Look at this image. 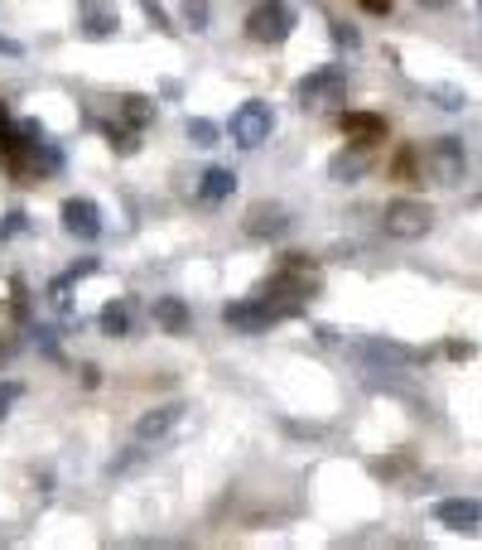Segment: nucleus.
<instances>
[{
  "instance_id": "5701e85b",
  "label": "nucleus",
  "mask_w": 482,
  "mask_h": 550,
  "mask_svg": "<svg viewBox=\"0 0 482 550\" xmlns=\"http://www.w3.org/2000/svg\"><path fill=\"white\" fill-rule=\"evenodd\" d=\"M434 97H439V107L444 111H463V102H468L458 87H434Z\"/></svg>"
},
{
  "instance_id": "393cba45",
  "label": "nucleus",
  "mask_w": 482,
  "mask_h": 550,
  "mask_svg": "<svg viewBox=\"0 0 482 550\" xmlns=\"http://www.w3.org/2000/svg\"><path fill=\"white\" fill-rule=\"evenodd\" d=\"M367 15H391V0H362Z\"/></svg>"
},
{
  "instance_id": "39448f33",
  "label": "nucleus",
  "mask_w": 482,
  "mask_h": 550,
  "mask_svg": "<svg viewBox=\"0 0 482 550\" xmlns=\"http://www.w3.org/2000/svg\"><path fill=\"white\" fill-rule=\"evenodd\" d=\"M270 126H275V116H270L266 102H241L232 111V140L246 145V150H256L261 140H270Z\"/></svg>"
},
{
  "instance_id": "f257e3e1",
  "label": "nucleus",
  "mask_w": 482,
  "mask_h": 550,
  "mask_svg": "<svg viewBox=\"0 0 482 550\" xmlns=\"http://www.w3.org/2000/svg\"><path fill=\"white\" fill-rule=\"evenodd\" d=\"M246 34L256 44H285L295 34V10L285 0H261L251 15H246Z\"/></svg>"
},
{
  "instance_id": "dca6fc26",
  "label": "nucleus",
  "mask_w": 482,
  "mask_h": 550,
  "mask_svg": "<svg viewBox=\"0 0 482 550\" xmlns=\"http://www.w3.org/2000/svg\"><path fill=\"white\" fill-rule=\"evenodd\" d=\"M102 333H107V338H126V333H131V304L111 300L107 309H102Z\"/></svg>"
},
{
  "instance_id": "6e6552de",
  "label": "nucleus",
  "mask_w": 482,
  "mask_h": 550,
  "mask_svg": "<svg viewBox=\"0 0 482 550\" xmlns=\"http://www.w3.org/2000/svg\"><path fill=\"white\" fill-rule=\"evenodd\" d=\"M63 227L82 237V242H92V237H102V213H97V203L92 198H68L63 203Z\"/></svg>"
},
{
  "instance_id": "4be33fe9",
  "label": "nucleus",
  "mask_w": 482,
  "mask_h": 550,
  "mask_svg": "<svg viewBox=\"0 0 482 550\" xmlns=\"http://www.w3.org/2000/svg\"><path fill=\"white\" fill-rule=\"evenodd\" d=\"M20 396H25V386H20V382H0V420L10 415V406H15Z\"/></svg>"
},
{
  "instance_id": "6ab92c4d",
  "label": "nucleus",
  "mask_w": 482,
  "mask_h": 550,
  "mask_svg": "<svg viewBox=\"0 0 482 550\" xmlns=\"http://www.w3.org/2000/svg\"><path fill=\"white\" fill-rule=\"evenodd\" d=\"M121 116H126L131 126H145V121L155 116V107H150L145 97H121Z\"/></svg>"
},
{
  "instance_id": "bb28decb",
  "label": "nucleus",
  "mask_w": 482,
  "mask_h": 550,
  "mask_svg": "<svg viewBox=\"0 0 482 550\" xmlns=\"http://www.w3.org/2000/svg\"><path fill=\"white\" fill-rule=\"evenodd\" d=\"M478 10H482V0H478Z\"/></svg>"
},
{
  "instance_id": "f8f14e48",
  "label": "nucleus",
  "mask_w": 482,
  "mask_h": 550,
  "mask_svg": "<svg viewBox=\"0 0 482 550\" xmlns=\"http://www.w3.org/2000/svg\"><path fill=\"white\" fill-rule=\"evenodd\" d=\"M179 415H184V406H160V411H145L140 420H135V440H164L174 425H179Z\"/></svg>"
},
{
  "instance_id": "4468645a",
  "label": "nucleus",
  "mask_w": 482,
  "mask_h": 550,
  "mask_svg": "<svg viewBox=\"0 0 482 550\" xmlns=\"http://www.w3.org/2000/svg\"><path fill=\"white\" fill-rule=\"evenodd\" d=\"M155 324H160L164 333H184V329H188V304L174 300V295L155 300Z\"/></svg>"
},
{
  "instance_id": "2eb2a0df",
  "label": "nucleus",
  "mask_w": 482,
  "mask_h": 550,
  "mask_svg": "<svg viewBox=\"0 0 482 550\" xmlns=\"http://www.w3.org/2000/svg\"><path fill=\"white\" fill-rule=\"evenodd\" d=\"M391 174H396V184H420L425 179V150H401L391 160Z\"/></svg>"
},
{
  "instance_id": "aec40b11",
  "label": "nucleus",
  "mask_w": 482,
  "mask_h": 550,
  "mask_svg": "<svg viewBox=\"0 0 482 550\" xmlns=\"http://www.w3.org/2000/svg\"><path fill=\"white\" fill-rule=\"evenodd\" d=\"M188 140L208 150V145H217V126H213V121H203V116H198V121H188Z\"/></svg>"
},
{
  "instance_id": "9b49d317",
  "label": "nucleus",
  "mask_w": 482,
  "mask_h": 550,
  "mask_svg": "<svg viewBox=\"0 0 482 550\" xmlns=\"http://www.w3.org/2000/svg\"><path fill=\"white\" fill-rule=\"evenodd\" d=\"M78 25H82V34H87V39H107V34H116V10H111V5H102V0H82Z\"/></svg>"
},
{
  "instance_id": "b1692460",
  "label": "nucleus",
  "mask_w": 482,
  "mask_h": 550,
  "mask_svg": "<svg viewBox=\"0 0 482 550\" xmlns=\"http://www.w3.org/2000/svg\"><path fill=\"white\" fill-rule=\"evenodd\" d=\"M333 39L348 44V49H357V29H348V25H333Z\"/></svg>"
},
{
  "instance_id": "0eeeda50",
  "label": "nucleus",
  "mask_w": 482,
  "mask_h": 550,
  "mask_svg": "<svg viewBox=\"0 0 482 550\" xmlns=\"http://www.w3.org/2000/svg\"><path fill=\"white\" fill-rule=\"evenodd\" d=\"M434 522L449 531H482V502L478 497H444V502H434Z\"/></svg>"
},
{
  "instance_id": "7ed1b4c3",
  "label": "nucleus",
  "mask_w": 482,
  "mask_h": 550,
  "mask_svg": "<svg viewBox=\"0 0 482 550\" xmlns=\"http://www.w3.org/2000/svg\"><path fill=\"white\" fill-rule=\"evenodd\" d=\"M222 319H227V329H237V333H266L275 319H290V309L261 295V300L227 304V309H222Z\"/></svg>"
},
{
  "instance_id": "412c9836",
  "label": "nucleus",
  "mask_w": 482,
  "mask_h": 550,
  "mask_svg": "<svg viewBox=\"0 0 482 550\" xmlns=\"http://www.w3.org/2000/svg\"><path fill=\"white\" fill-rule=\"evenodd\" d=\"M184 20L188 29H208V5L203 0H184Z\"/></svg>"
},
{
  "instance_id": "ddd939ff",
  "label": "nucleus",
  "mask_w": 482,
  "mask_h": 550,
  "mask_svg": "<svg viewBox=\"0 0 482 550\" xmlns=\"http://www.w3.org/2000/svg\"><path fill=\"white\" fill-rule=\"evenodd\" d=\"M232 193H237V174H232V169H208L203 184H198V198H203V203H222V198H232Z\"/></svg>"
},
{
  "instance_id": "423d86ee",
  "label": "nucleus",
  "mask_w": 482,
  "mask_h": 550,
  "mask_svg": "<svg viewBox=\"0 0 482 550\" xmlns=\"http://www.w3.org/2000/svg\"><path fill=\"white\" fill-rule=\"evenodd\" d=\"M343 92H348V73H343V68H323V73H309V78L295 87L299 107H328V102H338Z\"/></svg>"
},
{
  "instance_id": "1a4fd4ad",
  "label": "nucleus",
  "mask_w": 482,
  "mask_h": 550,
  "mask_svg": "<svg viewBox=\"0 0 482 550\" xmlns=\"http://www.w3.org/2000/svg\"><path fill=\"white\" fill-rule=\"evenodd\" d=\"M246 237H256V242H266V237H280L285 227H290V213L280 208V203H256L251 213H246Z\"/></svg>"
},
{
  "instance_id": "a878e982",
  "label": "nucleus",
  "mask_w": 482,
  "mask_h": 550,
  "mask_svg": "<svg viewBox=\"0 0 482 550\" xmlns=\"http://www.w3.org/2000/svg\"><path fill=\"white\" fill-rule=\"evenodd\" d=\"M420 5H429V10H444V5H454V0H420Z\"/></svg>"
},
{
  "instance_id": "20e7f679",
  "label": "nucleus",
  "mask_w": 482,
  "mask_h": 550,
  "mask_svg": "<svg viewBox=\"0 0 482 550\" xmlns=\"http://www.w3.org/2000/svg\"><path fill=\"white\" fill-rule=\"evenodd\" d=\"M463 140H454V136H439L434 145L425 150V174L434 179V184H458L463 179Z\"/></svg>"
},
{
  "instance_id": "a211bd4d",
  "label": "nucleus",
  "mask_w": 482,
  "mask_h": 550,
  "mask_svg": "<svg viewBox=\"0 0 482 550\" xmlns=\"http://www.w3.org/2000/svg\"><path fill=\"white\" fill-rule=\"evenodd\" d=\"M367 150H372V145H357V155H338V160L328 165V174H333V179H343V184L357 179V174L367 169Z\"/></svg>"
},
{
  "instance_id": "f03ea898",
  "label": "nucleus",
  "mask_w": 482,
  "mask_h": 550,
  "mask_svg": "<svg viewBox=\"0 0 482 550\" xmlns=\"http://www.w3.org/2000/svg\"><path fill=\"white\" fill-rule=\"evenodd\" d=\"M381 227H386V237H396V242H420L429 227H434V213H429L425 203H415V198H396V203L381 213Z\"/></svg>"
},
{
  "instance_id": "f3484780",
  "label": "nucleus",
  "mask_w": 482,
  "mask_h": 550,
  "mask_svg": "<svg viewBox=\"0 0 482 550\" xmlns=\"http://www.w3.org/2000/svg\"><path fill=\"white\" fill-rule=\"evenodd\" d=\"M357 358H376V362H386V367H391V362H415V353L401 348V343H362V348H357Z\"/></svg>"
},
{
  "instance_id": "9d476101",
  "label": "nucleus",
  "mask_w": 482,
  "mask_h": 550,
  "mask_svg": "<svg viewBox=\"0 0 482 550\" xmlns=\"http://www.w3.org/2000/svg\"><path fill=\"white\" fill-rule=\"evenodd\" d=\"M343 136L348 145H376V140H386V121L372 111H343Z\"/></svg>"
}]
</instances>
